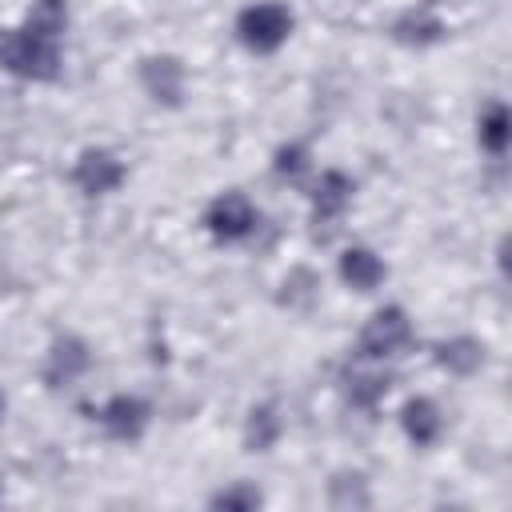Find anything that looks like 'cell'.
I'll return each mask as SVG.
<instances>
[{
    "instance_id": "7a4b0ae2",
    "label": "cell",
    "mask_w": 512,
    "mask_h": 512,
    "mask_svg": "<svg viewBox=\"0 0 512 512\" xmlns=\"http://www.w3.org/2000/svg\"><path fill=\"white\" fill-rule=\"evenodd\" d=\"M292 24H296V16H292L288 4L260 0V4L240 8V16H236V36H240V44H244L248 52L268 56V52H276V48L292 36Z\"/></svg>"
},
{
    "instance_id": "7c38bea8",
    "label": "cell",
    "mask_w": 512,
    "mask_h": 512,
    "mask_svg": "<svg viewBox=\"0 0 512 512\" xmlns=\"http://www.w3.org/2000/svg\"><path fill=\"white\" fill-rule=\"evenodd\" d=\"M20 28H28V32L40 36V40L60 44L64 32H68V0H32Z\"/></svg>"
},
{
    "instance_id": "5b68a950",
    "label": "cell",
    "mask_w": 512,
    "mask_h": 512,
    "mask_svg": "<svg viewBox=\"0 0 512 512\" xmlns=\"http://www.w3.org/2000/svg\"><path fill=\"white\" fill-rule=\"evenodd\" d=\"M96 420H100V428H104L112 440L136 444V440L148 432V424H152V408H148V400L136 396V392H116V396H108V400L100 404Z\"/></svg>"
},
{
    "instance_id": "e0dca14e",
    "label": "cell",
    "mask_w": 512,
    "mask_h": 512,
    "mask_svg": "<svg viewBox=\"0 0 512 512\" xmlns=\"http://www.w3.org/2000/svg\"><path fill=\"white\" fill-rule=\"evenodd\" d=\"M440 32H444V24L424 8L420 12H404L396 20V40H404V44H432V40H440Z\"/></svg>"
},
{
    "instance_id": "44dd1931",
    "label": "cell",
    "mask_w": 512,
    "mask_h": 512,
    "mask_svg": "<svg viewBox=\"0 0 512 512\" xmlns=\"http://www.w3.org/2000/svg\"><path fill=\"white\" fill-rule=\"evenodd\" d=\"M428 4H440V0H428Z\"/></svg>"
},
{
    "instance_id": "ffe728a7",
    "label": "cell",
    "mask_w": 512,
    "mask_h": 512,
    "mask_svg": "<svg viewBox=\"0 0 512 512\" xmlns=\"http://www.w3.org/2000/svg\"><path fill=\"white\" fill-rule=\"evenodd\" d=\"M0 416H4V392H0Z\"/></svg>"
},
{
    "instance_id": "52a82bcc",
    "label": "cell",
    "mask_w": 512,
    "mask_h": 512,
    "mask_svg": "<svg viewBox=\"0 0 512 512\" xmlns=\"http://www.w3.org/2000/svg\"><path fill=\"white\" fill-rule=\"evenodd\" d=\"M88 364H92V352L80 336H56L44 356V380L52 388H68L88 372Z\"/></svg>"
},
{
    "instance_id": "30bf717a",
    "label": "cell",
    "mask_w": 512,
    "mask_h": 512,
    "mask_svg": "<svg viewBox=\"0 0 512 512\" xmlns=\"http://www.w3.org/2000/svg\"><path fill=\"white\" fill-rule=\"evenodd\" d=\"M140 84L148 88L152 100H164V104H176L180 92H184V64L176 56H148L140 64Z\"/></svg>"
},
{
    "instance_id": "277c9868",
    "label": "cell",
    "mask_w": 512,
    "mask_h": 512,
    "mask_svg": "<svg viewBox=\"0 0 512 512\" xmlns=\"http://www.w3.org/2000/svg\"><path fill=\"white\" fill-rule=\"evenodd\" d=\"M260 212L244 192H220L208 208H204V232L220 244H240L256 232Z\"/></svg>"
},
{
    "instance_id": "6da1fadb",
    "label": "cell",
    "mask_w": 512,
    "mask_h": 512,
    "mask_svg": "<svg viewBox=\"0 0 512 512\" xmlns=\"http://www.w3.org/2000/svg\"><path fill=\"white\" fill-rule=\"evenodd\" d=\"M0 68L16 80H56L60 44L32 36L28 28H0Z\"/></svg>"
},
{
    "instance_id": "5bb4252c",
    "label": "cell",
    "mask_w": 512,
    "mask_h": 512,
    "mask_svg": "<svg viewBox=\"0 0 512 512\" xmlns=\"http://www.w3.org/2000/svg\"><path fill=\"white\" fill-rule=\"evenodd\" d=\"M436 360H440L448 372L468 376V372H476V368L484 364V348H480V340H472V336H452V340H444V344L436 348Z\"/></svg>"
},
{
    "instance_id": "4fadbf2b",
    "label": "cell",
    "mask_w": 512,
    "mask_h": 512,
    "mask_svg": "<svg viewBox=\"0 0 512 512\" xmlns=\"http://www.w3.org/2000/svg\"><path fill=\"white\" fill-rule=\"evenodd\" d=\"M508 124H512V120H508V108H504L500 100H492V104L480 112V120H476L480 148H484V152H492V156H504L508 136H512V128H508Z\"/></svg>"
},
{
    "instance_id": "9a60e30c",
    "label": "cell",
    "mask_w": 512,
    "mask_h": 512,
    "mask_svg": "<svg viewBox=\"0 0 512 512\" xmlns=\"http://www.w3.org/2000/svg\"><path fill=\"white\" fill-rule=\"evenodd\" d=\"M348 396H352V404H360V408H376V404L388 396V376L376 372V368H352V376H348Z\"/></svg>"
},
{
    "instance_id": "3957f363",
    "label": "cell",
    "mask_w": 512,
    "mask_h": 512,
    "mask_svg": "<svg viewBox=\"0 0 512 512\" xmlns=\"http://www.w3.org/2000/svg\"><path fill=\"white\" fill-rule=\"evenodd\" d=\"M412 344V320L400 304H384L368 316V324L360 328V356L364 360H392Z\"/></svg>"
},
{
    "instance_id": "9c48e42d",
    "label": "cell",
    "mask_w": 512,
    "mask_h": 512,
    "mask_svg": "<svg viewBox=\"0 0 512 512\" xmlns=\"http://www.w3.org/2000/svg\"><path fill=\"white\" fill-rule=\"evenodd\" d=\"M384 276H388V268H384V260H380L372 248L352 244V248L340 252V280H344L352 292H372V288L384 284Z\"/></svg>"
},
{
    "instance_id": "d6986e66",
    "label": "cell",
    "mask_w": 512,
    "mask_h": 512,
    "mask_svg": "<svg viewBox=\"0 0 512 512\" xmlns=\"http://www.w3.org/2000/svg\"><path fill=\"white\" fill-rule=\"evenodd\" d=\"M260 504V492L252 484H232V488H220L212 496V508H232V512H248Z\"/></svg>"
},
{
    "instance_id": "8fae6325",
    "label": "cell",
    "mask_w": 512,
    "mask_h": 512,
    "mask_svg": "<svg viewBox=\"0 0 512 512\" xmlns=\"http://www.w3.org/2000/svg\"><path fill=\"white\" fill-rule=\"evenodd\" d=\"M400 428H404V436H408L416 448H428V444L440 440V432H444V416H440L436 400H428V396H412V400L400 408Z\"/></svg>"
},
{
    "instance_id": "ba28073f",
    "label": "cell",
    "mask_w": 512,
    "mask_h": 512,
    "mask_svg": "<svg viewBox=\"0 0 512 512\" xmlns=\"http://www.w3.org/2000/svg\"><path fill=\"white\" fill-rule=\"evenodd\" d=\"M352 192H356V184L340 168L320 172V180L312 184V212H316V220H340L348 212V204H352Z\"/></svg>"
},
{
    "instance_id": "8992f818",
    "label": "cell",
    "mask_w": 512,
    "mask_h": 512,
    "mask_svg": "<svg viewBox=\"0 0 512 512\" xmlns=\"http://www.w3.org/2000/svg\"><path fill=\"white\" fill-rule=\"evenodd\" d=\"M124 176H128V168L112 148H84L72 164V184L84 196H108L124 184Z\"/></svg>"
},
{
    "instance_id": "ac0fdd59",
    "label": "cell",
    "mask_w": 512,
    "mask_h": 512,
    "mask_svg": "<svg viewBox=\"0 0 512 512\" xmlns=\"http://www.w3.org/2000/svg\"><path fill=\"white\" fill-rule=\"evenodd\" d=\"M272 168H276V176H284V180H300V176L308 172V148H304V144H280Z\"/></svg>"
},
{
    "instance_id": "2e32d148",
    "label": "cell",
    "mask_w": 512,
    "mask_h": 512,
    "mask_svg": "<svg viewBox=\"0 0 512 512\" xmlns=\"http://www.w3.org/2000/svg\"><path fill=\"white\" fill-rule=\"evenodd\" d=\"M276 436H280V416H276V408H272V404L252 408V412H248V428H244L248 448H252V452H268V448L276 444Z\"/></svg>"
}]
</instances>
